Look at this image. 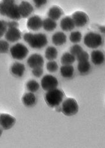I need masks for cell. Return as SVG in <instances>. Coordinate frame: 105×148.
Instances as JSON below:
<instances>
[{
  "mask_svg": "<svg viewBox=\"0 0 105 148\" xmlns=\"http://www.w3.org/2000/svg\"><path fill=\"white\" fill-rule=\"evenodd\" d=\"M0 15L13 20H19L22 18L19 6L15 4V0H1L0 2Z\"/></svg>",
  "mask_w": 105,
  "mask_h": 148,
  "instance_id": "obj_1",
  "label": "cell"
},
{
  "mask_svg": "<svg viewBox=\"0 0 105 148\" xmlns=\"http://www.w3.org/2000/svg\"><path fill=\"white\" fill-rule=\"evenodd\" d=\"M23 39L31 48L36 49L43 48L48 43L46 36L42 33H26L24 34Z\"/></svg>",
  "mask_w": 105,
  "mask_h": 148,
  "instance_id": "obj_2",
  "label": "cell"
},
{
  "mask_svg": "<svg viewBox=\"0 0 105 148\" xmlns=\"http://www.w3.org/2000/svg\"><path fill=\"white\" fill-rule=\"evenodd\" d=\"M65 97L64 91L58 88L48 91L45 94V101L49 107L55 108L59 106Z\"/></svg>",
  "mask_w": 105,
  "mask_h": 148,
  "instance_id": "obj_3",
  "label": "cell"
},
{
  "mask_svg": "<svg viewBox=\"0 0 105 148\" xmlns=\"http://www.w3.org/2000/svg\"><path fill=\"white\" fill-rule=\"evenodd\" d=\"M84 43L88 48L95 49L103 44V40L101 35L94 32H89L84 37Z\"/></svg>",
  "mask_w": 105,
  "mask_h": 148,
  "instance_id": "obj_4",
  "label": "cell"
},
{
  "mask_svg": "<svg viewBox=\"0 0 105 148\" xmlns=\"http://www.w3.org/2000/svg\"><path fill=\"white\" fill-rule=\"evenodd\" d=\"M79 112V105L74 98H69L63 102L61 112L66 116H73Z\"/></svg>",
  "mask_w": 105,
  "mask_h": 148,
  "instance_id": "obj_5",
  "label": "cell"
},
{
  "mask_svg": "<svg viewBox=\"0 0 105 148\" xmlns=\"http://www.w3.org/2000/svg\"><path fill=\"white\" fill-rule=\"evenodd\" d=\"M10 54L12 58L16 60H23L29 54V49L25 45L21 43H17L10 49Z\"/></svg>",
  "mask_w": 105,
  "mask_h": 148,
  "instance_id": "obj_6",
  "label": "cell"
},
{
  "mask_svg": "<svg viewBox=\"0 0 105 148\" xmlns=\"http://www.w3.org/2000/svg\"><path fill=\"white\" fill-rule=\"evenodd\" d=\"M58 85L57 78L51 75H46L43 77L41 81V86L44 91H50L57 88Z\"/></svg>",
  "mask_w": 105,
  "mask_h": 148,
  "instance_id": "obj_7",
  "label": "cell"
},
{
  "mask_svg": "<svg viewBox=\"0 0 105 148\" xmlns=\"http://www.w3.org/2000/svg\"><path fill=\"white\" fill-rule=\"evenodd\" d=\"M72 18L75 23V27H84L89 22L88 15L85 12L77 11L73 13Z\"/></svg>",
  "mask_w": 105,
  "mask_h": 148,
  "instance_id": "obj_8",
  "label": "cell"
},
{
  "mask_svg": "<svg viewBox=\"0 0 105 148\" xmlns=\"http://www.w3.org/2000/svg\"><path fill=\"white\" fill-rule=\"evenodd\" d=\"M16 123V119L11 115L2 114L0 115V126L5 130L12 128Z\"/></svg>",
  "mask_w": 105,
  "mask_h": 148,
  "instance_id": "obj_9",
  "label": "cell"
},
{
  "mask_svg": "<svg viewBox=\"0 0 105 148\" xmlns=\"http://www.w3.org/2000/svg\"><path fill=\"white\" fill-rule=\"evenodd\" d=\"M27 63L30 68H36L38 67H43L44 61L43 57L39 54H33L27 59Z\"/></svg>",
  "mask_w": 105,
  "mask_h": 148,
  "instance_id": "obj_10",
  "label": "cell"
},
{
  "mask_svg": "<svg viewBox=\"0 0 105 148\" xmlns=\"http://www.w3.org/2000/svg\"><path fill=\"white\" fill-rule=\"evenodd\" d=\"M43 20L40 16L34 15L30 16L27 22L28 29L32 31H37L43 27Z\"/></svg>",
  "mask_w": 105,
  "mask_h": 148,
  "instance_id": "obj_11",
  "label": "cell"
},
{
  "mask_svg": "<svg viewBox=\"0 0 105 148\" xmlns=\"http://www.w3.org/2000/svg\"><path fill=\"white\" fill-rule=\"evenodd\" d=\"M21 32L18 28H8L5 34L6 40L10 42H15L21 38Z\"/></svg>",
  "mask_w": 105,
  "mask_h": 148,
  "instance_id": "obj_12",
  "label": "cell"
},
{
  "mask_svg": "<svg viewBox=\"0 0 105 148\" xmlns=\"http://www.w3.org/2000/svg\"><path fill=\"white\" fill-rule=\"evenodd\" d=\"M19 10L21 17L23 18H26L32 14L34 11V8L30 3L23 1L19 5Z\"/></svg>",
  "mask_w": 105,
  "mask_h": 148,
  "instance_id": "obj_13",
  "label": "cell"
},
{
  "mask_svg": "<svg viewBox=\"0 0 105 148\" xmlns=\"http://www.w3.org/2000/svg\"><path fill=\"white\" fill-rule=\"evenodd\" d=\"M91 61L94 65L99 66L103 64L105 61V56L102 51L99 50H94L90 54Z\"/></svg>",
  "mask_w": 105,
  "mask_h": 148,
  "instance_id": "obj_14",
  "label": "cell"
},
{
  "mask_svg": "<svg viewBox=\"0 0 105 148\" xmlns=\"http://www.w3.org/2000/svg\"><path fill=\"white\" fill-rule=\"evenodd\" d=\"M75 25L73 20L70 16H65L60 22V27L62 30L69 32L74 29Z\"/></svg>",
  "mask_w": 105,
  "mask_h": 148,
  "instance_id": "obj_15",
  "label": "cell"
},
{
  "mask_svg": "<svg viewBox=\"0 0 105 148\" xmlns=\"http://www.w3.org/2000/svg\"><path fill=\"white\" fill-rule=\"evenodd\" d=\"M26 71V67L20 62H16L13 63L10 68V71L12 75L17 77H22L23 76Z\"/></svg>",
  "mask_w": 105,
  "mask_h": 148,
  "instance_id": "obj_16",
  "label": "cell"
},
{
  "mask_svg": "<svg viewBox=\"0 0 105 148\" xmlns=\"http://www.w3.org/2000/svg\"><path fill=\"white\" fill-rule=\"evenodd\" d=\"M66 39L67 37L64 32H57L52 37V42L57 46H61L66 43Z\"/></svg>",
  "mask_w": 105,
  "mask_h": 148,
  "instance_id": "obj_17",
  "label": "cell"
},
{
  "mask_svg": "<svg viewBox=\"0 0 105 148\" xmlns=\"http://www.w3.org/2000/svg\"><path fill=\"white\" fill-rule=\"evenodd\" d=\"M22 100L23 105H25L26 107H32L36 103V97L35 96V95L32 93H27L23 95Z\"/></svg>",
  "mask_w": 105,
  "mask_h": 148,
  "instance_id": "obj_18",
  "label": "cell"
},
{
  "mask_svg": "<svg viewBox=\"0 0 105 148\" xmlns=\"http://www.w3.org/2000/svg\"><path fill=\"white\" fill-rule=\"evenodd\" d=\"M63 13L64 12H63L61 8L57 6H53L49 10L48 15L49 18L56 21L60 18Z\"/></svg>",
  "mask_w": 105,
  "mask_h": 148,
  "instance_id": "obj_19",
  "label": "cell"
},
{
  "mask_svg": "<svg viewBox=\"0 0 105 148\" xmlns=\"http://www.w3.org/2000/svg\"><path fill=\"white\" fill-rule=\"evenodd\" d=\"M60 74L65 78H70L74 74V68L72 65H63L60 68Z\"/></svg>",
  "mask_w": 105,
  "mask_h": 148,
  "instance_id": "obj_20",
  "label": "cell"
},
{
  "mask_svg": "<svg viewBox=\"0 0 105 148\" xmlns=\"http://www.w3.org/2000/svg\"><path fill=\"white\" fill-rule=\"evenodd\" d=\"M57 27V23L56 22V21L51 19L49 17L43 21V29L47 32H52L55 30Z\"/></svg>",
  "mask_w": 105,
  "mask_h": 148,
  "instance_id": "obj_21",
  "label": "cell"
},
{
  "mask_svg": "<svg viewBox=\"0 0 105 148\" xmlns=\"http://www.w3.org/2000/svg\"><path fill=\"white\" fill-rule=\"evenodd\" d=\"M75 60V56L72 54L70 52H65L61 56V63L62 65H72Z\"/></svg>",
  "mask_w": 105,
  "mask_h": 148,
  "instance_id": "obj_22",
  "label": "cell"
},
{
  "mask_svg": "<svg viewBox=\"0 0 105 148\" xmlns=\"http://www.w3.org/2000/svg\"><path fill=\"white\" fill-rule=\"evenodd\" d=\"M58 51L56 47L53 46H49L45 51V58L48 61H54L57 58Z\"/></svg>",
  "mask_w": 105,
  "mask_h": 148,
  "instance_id": "obj_23",
  "label": "cell"
},
{
  "mask_svg": "<svg viewBox=\"0 0 105 148\" xmlns=\"http://www.w3.org/2000/svg\"><path fill=\"white\" fill-rule=\"evenodd\" d=\"M77 69L80 74L84 75L88 73L90 69V64L89 61L79 62L77 65Z\"/></svg>",
  "mask_w": 105,
  "mask_h": 148,
  "instance_id": "obj_24",
  "label": "cell"
},
{
  "mask_svg": "<svg viewBox=\"0 0 105 148\" xmlns=\"http://www.w3.org/2000/svg\"><path fill=\"white\" fill-rule=\"evenodd\" d=\"M26 87L27 90H29L30 92L34 93L39 90L40 85L37 81L34 79H31V80H29V82L27 83Z\"/></svg>",
  "mask_w": 105,
  "mask_h": 148,
  "instance_id": "obj_25",
  "label": "cell"
},
{
  "mask_svg": "<svg viewBox=\"0 0 105 148\" xmlns=\"http://www.w3.org/2000/svg\"><path fill=\"white\" fill-rule=\"evenodd\" d=\"M82 38V34L79 31H73L70 35L69 39L72 43L77 44L81 41Z\"/></svg>",
  "mask_w": 105,
  "mask_h": 148,
  "instance_id": "obj_26",
  "label": "cell"
},
{
  "mask_svg": "<svg viewBox=\"0 0 105 148\" xmlns=\"http://www.w3.org/2000/svg\"><path fill=\"white\" fill-rule=\"evenodd\" d=\"M46 69L49 72L55 73L58 69V65L55 61H50L46 64Z\"/></svg>",
  "mask_w": 105,
  "mask_h": 148,
  "instance_id": "obj_27",
  "label": "cell"
},
{
  "mask_svg": "<svg viewBox=\"0 0 105 148\" xmlns=\"http://www.w3.org/2000/svg\"><path fill=\"white\" fill-rule=\"evenodd\" d=\"M9 47L10 45L8 42L4 40H0V53L5 54L8 52Z\"/></svg>",
  "mask_w": 105,
  "mask_h": 148,
  "instance_id": "obj_28",
  "label": "cell"
},
{
  "mask_svg": "<svg viewBox=\"0 0 105 148\" xmlns=\"http://www.w3.org/2000/svg\"><path fill=\"white\" fill-rule=\"evenodd\" d=\"M82 51H83L82 47L80 46V45L75 44V45H72V46L70 47V53L74 56H77L80 52H82Z\"/></svg>",
  "mask_w": 105,
  "mask_h": 148,
  "instance_id": "obj_29",
  "label": "cell"
},
{
  "mask_svg": "<svg viewBox=\"0 0 105 148\" xmlns=\"http://www.w3.org/2000/svg\"><path fill=\"white\" fill-rule=\"evenodd\" d=\"M76 57H77L76 59L78 61V62L86 61H89V55L87 52L83 50L82 52H80V53L76 56Z\"/></svg>",
  "mask_w": 105,
  "mask_h": 148,
  "instance_id": "obj_30",
  "label": "cell"
},
{
  "mask_svg": "<svg viewBox=\"0 0 105 148\" xmlns=\"http://www.w3.org/2000/svg\"><path fill=\"white\" fill-rule=\"evenodd\" d=\"M8 28V25L7 22L5 20H0V38H1L3 36H5L6 32Z\"/></svg>",
  "mask_w": 105,
  "mask_h": 148,
  "instance_id": "obj_31",
  "label": "cell"
},
{
  "mask_svg": "<svg viewBox=\"0 0 105 148\" xmlns=\"http://www.w3.org/2000/svg\"><path fill=\"white\" fill-rule=\"evenodd\" d=\"M32 75L36 77H40L43 75V67H38V68L32 69Z\"/></svg>",
  "mask_w": 105,
  "mask_h": 148,
  "instance_id": "obj_32",
  "label": "cell"
},
{
  "mask_svg": "<svg viewBox=\"0 0 105 148\" xmlns=\"http://www.w3.org/2000/svg\"><path fill=\"white\" fill-rule=\"evenodd\" d=\"M33 1L36 8H40L46 4L48 0H33Z\"/></svg>",
  "mask_w": 105,
  "mask_h": 148,
  "instance_id": "obj_33",
  "label": "cell"
},
{
  "mask_svg": "<svg viewBox=\"0 0 105 148\" xmlns=\"http://www.w3.org/2000/svg\"><path fill=\"white\" fill-rule=\"evenodd\" d=\"M7 25H8V28H18L19 26V23L15 20H12L7 22Z\"/></svg>",
  "mask_w": 105,
  "mask_h": 148,
  "instance_id": "obj_34",
  "label": "cell"
},
{
  "mask_svg": "<svg viewBox=\"0 0 105 148\" xmlns=\"http://www.w3.org/2000/svg\"><path fill=\"white\" fill-rule=\"evenodd\" d=\"M99 30L102 33H103V34L105 33V27H104V26H100L99 27Z\"/></svg>",
  "mask_w": 105,
  "mask_h": 148,
  "instance_id": "obj_35",
  "label": "cell"
},
{
  "mask_svg": "<svg viewBox=\"0 0 105 148\" xmlns=\"http://www.w3.org/2000/svg\"><path fill=\"white\" fill-rule=\"evenodd\" d=\"M1 134H2V130H1V127H0V136H1Z\"/></svg>",
  "mask_w": 105,
  "mask_h": 148,
  "instance_id": "obj_36",
  "label": "cell"
}]
</instances>
